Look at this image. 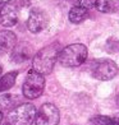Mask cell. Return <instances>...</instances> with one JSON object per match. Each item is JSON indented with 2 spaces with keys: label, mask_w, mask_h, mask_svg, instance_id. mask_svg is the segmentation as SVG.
I'll list each match as a JSON object with an SVG mask.
<instances>
[{
  "label": "cell",
  "mask_w": 119,
  "mask_h": 125,
  "mask_svg": "<svg viewBox=\"0 0 119 125\" xmlns=\"http://www.w3.org/2000/svg\"><path fill=\"white\" fill-rule=\"evenodd\" d=\"M19 97L15 94H4L0 97V106L3 107V109H12L14 105H17V102H18Z\"/></svg>",
  "instance_id": "5bb4252c"
},
{
  "label": "cell",
  "mask_w": 119,
  "mask_h": 125,
  "mask_svg": "<svg viewBox=\"0 0 119 125\" xmlns=\"http://www.w3.org/2000/svg\"><path fill=\"white\" fill-rule=\"evenodd\" d=\"M106 50H107V52H118L119 41H117V40H109L106 42Z\"/></svg>",
  "instance_id": "2e32d148"
},
{
  "label": "cell",
  "mask_w": 119,
  "mask_h": 125,
  "mask_svg": "<svg viewBox=\"0 0 119 125\" xmlns=\"http://www.w3.org/2000/svg\"><path fill=\"white\" fill-rule=\"evenodd\" d=\"M92 125H111V116H104V115H97L91 119Z\"/></svg>",
  "instance_id": "9a60e30c"
},
{
  "label": "cell",
  "mask_w": 119,
  "mask_h": 125,
  "mask_svg": "<svg viewBox=\"0 0 119 125\" xmlns=\"http://www.w3.org/2000/svg\"><path fill=\"white\" fill-rule=\"evenodd\" d=\"M74 3L78 7H82L86 9H91L92 7H95V1H92V0H74Z\"/></svg>",
  "instance_id": "e0dca14e"
},
{
  "label": "cell",
  "mask_w": 119,
  "mask_h": 125,
  "mask_svg": "<svg viewBox=\"0 0 119 125\" xmlns=\"http://www.w3.org/2000/svg\"><path fill=\"white\" fill-rule=\"evenodd\" d=\"M88 18V9L86 8H82V7H73L71 10H69V21L72 23H82L83 21H86Z\"/></svg>",
  "instance_id": "8fae6325"
},
{
  "label": "cell",
  "mask_w": 119,
  "mask_h": 125,
  "mask_svg": "<svg viewBox=\"0 0 119 125\" xmlns=\"http://www.w3.org/2000/svg\"><path fill=\"white\" fill-rule=\"evenodd\" d=\"M118 73V66L113 60H100L96 62L92 74L99 81H110Z\"/></svg>",
  "instance_id": "8992f818"
},
{
  "label": "cell",
  "mask_w": 119,
  "mask_h": 125,
  "mask_svg": "<svg viewBox=\"0 0 119 125\" xmlns=\"http://www.w3.org/2000/svg\"><path fill=\"white\" fill-rule=\"evenodd\" d=\"M111 125H119V114L111 116Z\"/></svg>",
  "instance_id": "ac0fdd59"
},
{
  "label": "cell",
  "mask_w": 119,
  "mask_h": 125,
  "mask_svg": "<svg viewBox=\"0 0 119 125\" xmlns=\"http://www.w3.org/2000/svg\"><path fill=\"white\" fill-rule=\"evenodd\" d=\"M87 59V47L82 43H73L64 47L59 54V62L67 68L82 65Z\"/></svg>",
  "instance_id": "7a4b0ae2"
},
{
  "label": "cell",
  "mask_w": 119,
  "mask_h": 125,
  "mask_svg": "<svg viewBox=\"0 0 119 125\" xmlns=\"http://www.w3.org/2000/svg\"><path fill=\"white\" fill-rule=\"evenodd\" d=\"M7 125H9V124H7Z\"/></svg>",
  "instance_id": "603a6c76"
},
{
  "label": "cell",
  "mask_w": 119,
  "mask_h": 125,
  "mask_svg": "<svg viewBox=\"0 0 119 125\" xmlns=\"http://www.w3.org/2000/svg\"><path fill=\"white\" fill-rule=\"evenodd\" d=\"M95 8L101 13H113L115 12V3L113 0H96Z\"/></svg>",
  "instance_id": "4fadbf2b"
},
{
  "label": "cell",
  "mask_w": 119,
  "mask_h": 125,
  "mask_svg": "<svg viewBox=\"0 0 119 125\" xmlns=\"http://www.w3.org/2000/svg\"><path fill=\"white\" fill-rule=\"evenodd\" d=\"M17 75H18V72L14 70V72H9L8 74L0 78V92H5V91L12 88L15 83Z\"/></svg>",
  "instance_id": "7c38bea8"
},
{
  "label": "cell",
  "mask_w": 119,
  "mask_h": 125,
  "mask_svg": "<svg viewBox=\"0 0 119 125\" xmlns=\"http://www.w3.org/2000/svg\"><path fill=\"white\" fill-rule=\"evenodd\" d=\"M60 45L59 43H51L49 46L44 47L33 56L32 59V68L36 72L46 75L50 74L54 69V65L56 60L59 59L60 54Z\"/></svg>",
  "instance_id": "6da1fadb"
},
{
  "label": "cell",
  "mask_w": 119,
  "mask_h": 125,
  "mask_svg": "<svg viewBox=\"0 0 119 125\" xmlns=\"http://www.w3.org/2000/svg\"><path fill=\"white\" fill-rule=\"evenodd\" d=\"M17 45V36L12 31H0V55L12 52Z\"/></svg>",
  "instance_id": "30bf717a"
},
{
  "label": "cell",
  "mask_w": 119,
  "mask_h": 125,
  "mask_svg": "<svg viewBox=\"0 0 119 125\" xmlns=\"http://www.w3.org/2000/svg\"><path fill=\"white\" fill-rule=\"evenodd\" d=\"M1 72H3V69H1V66H0V75H1Z\"/></svg>",
  "instance_id": "44dd1931"
},
{
  "label": "cell",
  "mask_w": 119,
  "mask_h": 125,
  "mask_svg": "<svg viewBox=\"0 0 119 125\" xmlns=\"http://www.w3.org/2000/svg\"><path fill=\"white\" fill-rule=\"evenodd\" d=\"M1 8H3V4H0V10H1Z\"/></svg>",
  "instance_id": "7402d4cb"
},
{
  "label": "cell",
  "mask_w": 119,
  "mask_h": 125,
  "mask_svg": "<svg viewBox=\"0 0 119 125\" xmlns=\"http://www.w3.org/2000/svg\"><path fill=\"white\" fill-rule=\"evenodd\" d=\"M32 58V47L26 42L15 45V47L12 51V61L21 64Z\"/></svg>",
  "instance_id": "9c48e42d"
},
{
  "label": "cell",
  "mask_w": 119,
  "mask_h": 125,
  "mask_svg": "<svg viewBox=\"0 0 119 125\" xmlns=\"http://www.w3.org/2000/svg\"><path fill=\"white\" fill-rule=\"evenodd\" d=\"M48 15L40 9H32L27 21V27L32 33H38L48 26Z\"/></svg>",
  "instance_id": "52a82bcc"
},
{
  "label": "cell",
  "mask_w": 119,
  "mask_h": 125,
  "mask_svg": "<svg viewBox=\"0 0 119 125\" xmlns=\"http://www.w3.org/2000/svg\"><path fill=\"white\" fill-rule=\"evenodd\" d=\"M45 88V79L44 74L32 69L26 77V81L22 86L23 96L28 100H35L42 94Z\"/></svg>",
  "instance_id": "277c9868"
},
{
  "label": "cell",
  "mask_w": 119,
  "mask_h": 125,
  "mask_svg": "<svg viewBox=\"0 0 119 125\" xmlns=\"http://www.w3.org/2000/svg\"><path fill=\"white\" fill-rule=\"evenodd\" d=\"M1 120H3V112L0 111V123H1Z\"/></svg>",
  "instance_id": "ffe728a7"
},
{
  "label": "cell",
  "mask_w": 119,
  "mask_h": 125,
  "mask_svg": "<svg viewBox=\"0 0 119 125\" xmlns=\"http://www.w3.org/2000/svg\"><path fill=\"white\" fill-rule=\"evenodd\" d=\"M9 1H10V0H0V4L4 5V4H7V3H9Z\"/></svg>",
  "instance_id": "d6986e66"
},
{
  "label": "cell",
  "mask_w": 119,
  "mask_h": 125,
  "mask_svg": "<svg viewBox=\"0 0 119 125\" xmlns=\"http://www.w3.org/2000/svg\"><path fill=\"white\" fill-rule=\"evenodd\" d=\"M18 22V12L13 5H3L0 10V24L4 27H13Z\"/></svg>",
  "instance_id": "ba28073f"
},
{
  "label": "cell",
  "mask_w": 119,
  "mask_h": 125,
  "mask_svg": "<svg viewBox=\"0 0 119 125\" xmlns=\"http://www.w3.org/2000/svg\"><path fill=\"white\" fill-rule=\"evenodd\" d=\"M60 114L58 107L53 104H44L36 114V125H58Z\"/></svg>",
  "instance_id": "5b68a950"
},
{
  "label": "cell",
  "mask_w": 119,
  "mask_h": 125,
  "mask_svg": "<svg viewBox=\"0 0 119 125\" xmlns=\"http://www.w3.org/2000/svg\"><path fill=\"white\" fill-rule=\"evenodd\" d=\"M36 107L32 104H21L14 106L7 115L9 125H31L36 119Z\"/></svg>",
  "instance_id": "3957f363"
}]
</instances>
